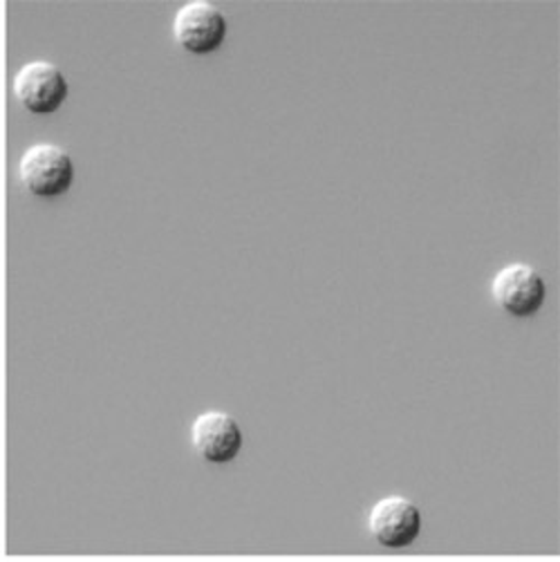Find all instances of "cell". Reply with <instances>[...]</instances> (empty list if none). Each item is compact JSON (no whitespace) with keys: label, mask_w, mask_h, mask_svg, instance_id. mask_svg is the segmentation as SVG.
I'll list each match as a JSON object with an SVG mask.
<instances>
[{"label":"cell","mask_w":560,"mask_h":562,"mask_svg":"<svg viewBox=\"0 0 560 562\" xmlns=\"http://www.w3.org/2000/svg\"><path fill=\"white\" fill-rule=\"evenodd\" d=\"M191 441L198 456L211 464L234 462L243 451L240 424L222 411H206L191 426Z\"/></svg>","instance_id":"8992f818"},{"label":"cell","mask_w":560,"mask_h":562,"mask_svg":"<svg viewBox=\"0 0 560 562\" xmlns=\"http://www.w3.org/2000/svg\"><path fill=\"white\" fill-rule=\"evenodd\" d=\"M227 16L209 0H189L173 19L176 41L191 54H211L227 38Z\"/></svg>","instance_id":"277c9868"},{"label":"cell","mask_w":560,"mask_h":562,"mask_svg":"<svg viewBox=\"0 0 560 562\" xmlns=\"http://www.w3.org/2000/svg\"><path fill=\"white\" fill-rule=\"evenodd\" d=\"M368 529L381 547L404 549L422 533V512L404 495H388L370 509Z\"/></svg>","instance_id":"5b68a950"},{"label":"cell","mask_w":560,"mask_h":562,"mask_svg":"<svg viewBox=\"0 0 560 562\" xmlns=\"http://www.w3.org/2000/svg\"><path fill=\"white\" fill-rule=\"evenodd\" d=\"M12 90L19 103L34 115H52L70 94L66 75L52 61H30L21 66L14 75Z\"/></svg>","instance_id":"3957f363"},{"label":"cell","mask_w":560,"mask_h":562,"mask_svg":"<svg viewBox=\"0 0 560 562\" xmlns=\"http://www.w3.org/2000/svg\"><path fill=\"white\" fill-rule=\"evenodd\" d=\"M19 180L36 198H59L75 182L72 155L59 144H34L19 159Z\"/></svg>","instance_id":"6da1fadb"},{"label":"cell","mask_w":560,"mask_h":562,"mask_svg":"<svg viewBox=\"0 0 560 562\" xmlns=\"http://www.w3.org/2000/svg\"><path fill=\"white\" fill-rule=\"evenodd\" d=\"M491 294L502 312L516 318H529L545 305L547 285L536 267L527 262H512L493 276Z\"/></svg>","instance_id":"7a4b0ae2"}]
</instances>
